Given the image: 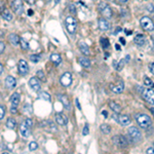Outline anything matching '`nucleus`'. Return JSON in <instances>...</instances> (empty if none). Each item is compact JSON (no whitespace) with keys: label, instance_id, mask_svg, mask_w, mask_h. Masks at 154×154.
Returning <instances> with one entry per match:
<instances>
[{"label":"nucleus","instance_id":"30","mask_svg":"<svg viewBox=\"0 0 154 154\" xmlns=\"http://www.w3.org/2000/svg\"><path fill=\"white\" fill-rule=\"evenodd\" d=\"M39 98L45 100V101H49V100H51V96H49V94L48 93H46V92H40L39 93Z\"/></svg>","mask_w":154,"mask_h":154},{"label":"nucleus","instance_id":"5","mask_svg":"<svg viewBox=\"0 0 154 154\" xmlns=\"http://www.w3.org/2000/svg\"><path fill=\"white\" fill-rule=\"evenodd\" d=\"M141 93H142L143 99H144L147 103L154 105V90L152 88H148V87L143 88V90H141Z\"/></svg>","mask_w":154,"mask_h":154},{"label":"nucleus","instance_id":"51","mask_svg":"<svg viewBox=\"0 0 154 154\" xmlns=\"http://www.w3.org/2000/svg\"><path fill=\"white\" fill-rule=\"evenodd\" d=\"M2 70H3V68H2V65L0 64V74L2 73Z\"/></svg>","mask_w":154,"mask_h":154},{"label":"nucleus","instance_id":"48","mask_svg":"<svg viewBox=\"0 0 154 154\" xmlns=\"http://www.w3.org/2000/svg\"><path fill=\"white\" fill-rule=\"evenodd\" d=\"M25 1H27L28 3H30V4H33L34 2H35V0H25Z\"/></svg>","mask_w":154,"mask_h":154},{"label":"nucleus","instance_id":"33","mask_svg":"<svg viewBox=\"0 0 154 154\" xmlns=\"http://www.w3.org/2000/svg\"><path fill=\"white\" fill-rule=\"evenodd\" d=\"M101 44L103 45L104 48H107L109 46V40H108L106 37H102L101 38Z\"/></svg>","mask_w":154,"mask_h":154},{"label":"nucleus","instance_id":"53","mask_svg":"<svg viewBox=\"0 0 154 154\" xmlns=\"http://www.w3.org/2000/svg\"><path fill=\"white\" fill-rule=\"evenodd\" d=\"M150 111L152 112V114L154 115V108H151V109H150Z\"/></svg>","mask_w":154,"mask_h":154},{"label":"nucleus","instance_id":"17","mask_svg":"<svg viewBox=\"0 0 154 154\" xmlns=\"http://www.w3.org/2000/svg\"><path fill=\"white\" fill-rule=\"evenodd\" d=\"M115 142L121 148H127V141L125 139V137L123 136H116L115 137Z\"/></svg>","mask_w":154,"mask_h":154},{"label":"nucleus","instance_id":"18","mask_svg":"<svg viewBox=\"0 0 154 154\" xmlns=\"http://www.w3.org/2000/svg\"><path fill=\"white\" fill-rule=\"evenodd\" d=\"M134 41L138 46H144L146 44V38L143 34H138L135 38H134Z\"/></svg>","mask_w":154,"mask_h":154},{"label":"nucleus","instance_id":"26","mask_svg":"<svg viewBox=\"0 0 154 154\" xmlns=\"http://www.w3.org/2000/svg\"><path fill=\"white\" fill-rule=\"evenodd\" d=\"M1 16L2 18L4 20H6V21H12V14H10V12L8 9H3L1 12Z\"/></svg>","mask_w":154,"mask_h":154},{"label":"nucleus","instance_id":"55","mask_svg":"<svg viewBox=\"0 0 154 154\" xmlns=\"http://www.w3.org/2000/svg\"><path fill=\"white\" fill-rule=\"evenodd\" d=\"M119 1H121V2H127V0H119Z\"/></svg>","mask_w":154,"mask_h":154},{"label":"nucleus","instance_id":"45","mask_svg":"<svg viewBox=\"0 0 154 154\" xmlns=\"http://www.w3.org/2000/svg\"><path fill=\"white\" fill-rule=\"evenodd\" d=\"M147 9L149 10V12H154V5H152V4H149L148 6H147Z\"/></svg>","mask_w":154,"mask_h":154},{"label":"nucleus","instance_id":"7","mask_svg":"<svg viewBox=\"0 0 154 154\" xmlns=\"http://www.w3.org/2000/svg\"><path fill=\"white\" fill-rule=\"evenodd\" d=\"M60 82L63 86H65V87L70 86L71 83H72V74H71L70 72H65L64 74L61 76Z\"/></svg>","mask_w":154,"mask_h":154},{"label":"nucleus","instance_id":"12","mask_svg":"<svg viewBox=\"0 0 154 154\" xmlns=\"http://www.w3.org/2000/svg\"><path fill=\"white\" fill-rule=\"evenodd\" d=\"M29 85H30V87H31L33 90H35V92H39V90L41 88L40 81H39V79L37 77H32L31 79L29 80Z\"/></svg>","mask_w":154,"mask_h":154},{"label":"nucleus","instance_id":"4","mask_svg":"<svg viewBox=\"0 0 154 154\" xmlns=\"http://www.w3.org/2000/svg\"><path fill=\"white\" fill-rule=\"evenodd\" d=\"M140 24H141V27L144 30H146V31L151 32L154 30V23L149 17H143V18L140 20Z\"/></svg>","mask_w":154,"mask_h":154},{"label":"nucleus","instance_id":"52","mask_svg":"<svg viewBox=\"0 0 154 154\" xmlns=\"http://www.w3.org/2000/svg\"><path fill=\"white\" fill-rule=\"evenodd\" d=\"M120 42H122V43H123V44H124V43H125L124 39H123V38H120Z\"/></svg>","mask_w":154,"mask_h":154},{"label":"nucleus","instance_id":"8","mask_svg":"<svg viewBox=\"0 0 154 154\" xmlns=\"http://www.w3.org/2000/svg\"><path fill=\"white\" fill-rule=\"evenodd\" d=\"M112 117H114V118L116 119L117 122H118L119 124L122 125V127H127V125L131 124V122H132L131 117L129 115H124V114H120V115H118V116L114 115Z\"/></svg>","mask_w":154,"mask_h":154},{"label":"nucleus","instance_id":"36","mask_svg":"<svg viewBox=\"0 0 154 154\" xmlns=\"http://www.w3.org/2000/svg\"><path fill=\"white\" fill-rule=\"evenodd\" d=\"M38 148V144L36 142H31L29 144V149L31 151H34V150H36V149Z\"/></svg>","mask_w":154,"mask_h":154},{"label":"nucleus","instance_id":"9","mask_svg":"<svg viewBox=\"0 0 154 154\" xmlns=\"http://www.w3.org/2000/svg\"><path fill=\"white\" fill-rule=\"evenodd\" d=\"M18 69H19V73L22 75V76L27 75V73L29 72V66H28V63L26 62L25 60H21L19 62Z\"/></svg>","mask_w":154,"mask_h":154},{"label":"nucleus","instance_id":"46","mask_svg":"<svg viewBox=\"0 0 154 154\" xmlns=\"http://www.w3.org/2000/svg\"><path fill=\"white\" fill-rule=\"evenodd\" d=\"M149 68H150L151 73H152V74L154 75V62H153V63H151L150 66H149Z\"/></svg>","mask_w":154,"mask_h":154},{"label":"nucleus","instance_id":"40","mask_svg":"<svg viewBox=\"0 0 154 154\" xmlns=\"http://www.w3.org/2000/svg\"><path fill=\"white\" fill-rule=\"evenodd\" d=\"M25 122H26V124H27L29 127H32V125H33V121H32L31 118H27Z\"/></svg>","mask_w":154,"mask_h":154},{"label":"nucleus","instance_id":"23","mask_svg":"<svg viewBox=\"0 0 154 154\" xmlns=\"http://www.w3.org/2000/svg\"><path fill=\"white\" fill-rule=\"evenodd\" d=\"M78 62H79V64L81 65L82 67H84V68H88V67L90 66V61L85 57L79 58L78 59Z\"/></svg>","mask_w":154,"mask_h":154},{"label":"nucleus","instance_id":"37","mask_svg":"<svg viewBox=\"0 0 154 154\" xmlns=\"http://www.w3.org/2000/svg\"><path fill=\"white\" fill-rule=\"evenodd\" d=\"M88 134H90V127H88L87 123H85V125H84V127H83V131H82V135L87 136Z\"/></svg>","mask_w":154,"mask_h":154},{"label":"nucleus","instance_id":"32","mask_svg":"<svg viewBox=\"0 0 154 154\" xmlns=\"http://www.w3.org/2000/svg\"><path fill=\"white\" fill-rule=\"evenodd\" d=\"M20 44H21L22 49H24V51L28 49V46H29V45H28V42L24 38H21V40H20Z\"/></svg>","mask_w":154,"mask_h":154},{"label":"nucleus","instance_id":"19","mask_svg":"<svg viewBox=\"0 0 154 154\" xmlns=\"http://www.w3.org/2000/svg\"><path fill=\"white\" fill-rule=\"evenodd\" d=\"M8 40H9V42L12 43V45H14V46H18V45L20 44V40H21V38H20L17 34L12 33V34H9V36H8Z\"/></svg>","mask_w":154,"mask_h":154},{"label":"nucleus","instance_id":"15","mask_svg":"<svg viewBox=\"0 0 154 154\" xmlns=\"http://www.w3.org/2000/svg\"><path fill=\"white\" fill-rule=\"evenodd\" d=\"M55 119H56V122L59 123L60 125H66L67 123H68V118H67V116L62 113L56 114Z\"/></svg>","mask_w":154,"mask_h":154},{"label":"nucleus","instance_id":"2","mask_svg":"<svg viewBox=\"0 0 154 154\" xmlns=\"http://www.w3.org/2000/svg\"><path fill=\"white\" fill-rule=\"evenodd\" d=\"M65 26H66V29L68 31V33L70 34H74L75 31H76L77 28V22L73 17H68L65 21Z\"/></svg>","mask_w":154,"mask_h":154},{"label":"nucleus","instance_id":"14","mask_svg":"<svg viewBox=\"0 0 154 154\" xmlns=\"http://www.w3.org/2000/svg\"><path fill=\"white\" fill-rule=\"evenodd\" d=\"M98 26H99V29L101 30V31H108L110 28L109 23H108L107 20L105 18L99 19V21H98Z\"/></svg>","mask_w":154,"mask_h":154},{"label":"nucleus","instance_id":"25","mask_svg":"<svg viewBox=\"0 0 154 154\" xmlns=\"http://www.w3.org/2000/svg\"><path fill=\"white\" fill-rule=\"evenodd\" d=\"M51 61L55 65H60V63L62 62V58H61V56L59 54H53L51 56Z\"/></svg>","mask_w":154,"mask_h":154},{"label":"nucleus","instance_id":"43","mask_svg":"<svg viewBox=\"0 0 154 154\" xmlns=\"http://www.w3.org/2000/svg\"><path fill=\"white\" fill-rule=\"evenodd\" d=\"M17 112H18V109H17V107H14V106H12V108H10V113L16 114Z\"/></svg>","mask_w":154,"mask_h":154},{"label":"nucleus","instance_id":"49","mask_svg":"<svg viewBox=\"0 0 154 154\" xmlns=\"http://www.w3.org/2000/svg\"><path fill=\"white\" fill-rule=\"evenodd\" d=\"M28 14H29V16H33V10H32V9L28 10Z\"/></svg>","mask_w":154,"mask_h":154},{"label":"nucleus","instance_id":"57","mask_svg":"<svg viewBox=\"0 0 154 154\" xmlns=\"http://www.w3.org/2000/svg\"><path fill=\"white\" fill-rule=\"evenodd\" d=\"M153 145H154V144H153ZM153 147H154V146H153Z\"/></svg>","mask_w":154,"mask_h":154},{"label":"nucleus","instance_id":"35","mask_svg":"<svg viewBox=\"0 0 154 154\" xmlns=\"http://www.w3.org/2000/svg\"><path fill=\"white\" fill-rule=\"evenodd\" d=\"M36 76H37V77H38L40 80H42V81H45V76H44V73H43L41 70L37 71V73H36Z\"/></svg>","mask_w":154,"mask_h":154},{"label":"nucleus","instance_id":"1","mask_svg":"<svg viewBox=\"0 0 154 154\" xmlns=\"http://www.w3.org/2000/svg\"><path fill=\"white\" fill-rule=\"evenodd\" d=\"M136 118V121L138 123V125L142 129H148L149 127L151 125L152 123V120H151V117L147 114H143V113H139V114H136L135 116Z\"/></svg>","mask_w":154,"mask_h":154},{"label":"nucleus","instance_id":"54","mask_svg":"<svg viewBox=\"0 0 154 154\" xmlns=\"http://www.w3.org/2000/svg\"><path fill=\"white\" fill-rule=\"evenodd\" d=\"M60 1H61V0H55V3H59Z\"/></svg>","mask_w":154,"mask_h":154},{"label":"nucleus","instance_id":"50","mask_svg":"<svg viewBox=\"0 0 154 154\" xmlns=\"http://www.w3.org/2000/svg\"><path fill=\"white\" fill-rule=\"evenodd\" d=\"M103 115L105 116V117H107V115H108V114H107V111H103Z\"/></svg>","mask_w":154,"mask_h":154},{"label":"nucleus","instance_id":"13","mask_svg":"<svg viewBox=\"0 0 154 154\" xmlns=\"http://www.w3.org/2000/svg\"><path fill=\"white\" fill-rule=\"evenodd\" d=\"M16 84H17V80L14 76H12V75L6 76V78H5V86L8 88V90H12V88H14Z\"/></svg>","mask_w":154,"mask_h":154},{"label":"nucleus","instance_id":"21","mask_svg":"<svg viewBox=\"0 0 154 154\" xmlns=\"http://www.w3.org/2000/svg\"><path fill=\"white\" fill-rule=\"evenodd\" d=\"M79 48H80V51L82 53V55L84 56H88L90 55V47L86 43L84 42H80L79 43Z\"/></svg>","mask_w":154,"mask_h":154},{"label":"nucleus","instance_id":"10","mask_svg":"<svg viewBox=\"0 0 154 154\" xmlns=\"http://www.w3.org/2000/svg\"><path fill=\"white\" fill-rule=\"evenodd\" d=\"M110 90L115 94H121L124 90V83L123 81H118L116 84H110Z\"/></svg>","mask_w":154,"mask_h":154},{"label":"nucleus","instance_id":"29","mask_svg":"<svg viewBox=\"0 0 154 154\" xmlns=\"http://www.w3.org/2000/svg\"><path fill=\"white\" fill-rule=\"evenodd\" d=\"M101 132L103 134H105V135H108V134H110V132H111V127H110V125L104 123V124L101 125Z\"/></svg>","mask_w":154,"mask_h":154},{"label":"nucleus","instance_id":"39","mask_svg":"<svg viewBox=\"0 0 154 154\" xmlns=\"http://www.w3.org/2000/svg\"><path fill=\"white\" fill-rule=\"evenodd\" d=\"M4 114H5V109L3 106H0V120L4 117Z\"/></svg>","mask_w":154,"mask_h":154},{"label":"nucleus","instance_id":"6","mask_svg":"<svg viewBox=\"0 0 154 154\" xmlns=\"http://www.w3.org/2000/svg\"><path fill=\"white\" fill-rule=\"evenodd\" d=\"M99 10L101 12V14H103L105 18L107 19H110L112 17V9L107 3L105 2H101L99 4Z\"/></svg>","mask_w":154,"mask_h":154},{"label":"nucleus","instance_id":"56","mask_svg":"<svg viewBox=\"0 0 154 154\" xmlns=\"http://www.w3.org/2000/svg\"><path fill=\"white\" fill-rule=\"evenodd\" d=\"M153 51H154V44H153Z\"/></svg>","mask_w":154,"mask_h":154},{"label":"nucleus","instance_id":"28","mask_svg":"<svg viewBox=\"0 0 154 154\" xmlns=\"http://www.w3.org/2000/svg\"><path fill=\"white\" fill-rule=\"evenodd\" d=\"M144 84H145V86L148 88L154 87V82L149 77H144Z\"/></svg>","mask_w":154,"mask_h":154},{"label":"nucleus","instance_id":"47","mask_svg":"<svg viewBox=\"0 0 154 154\" xmlns=\"http://www.w3.org/2000/svg\"><path fill=\"white\" fill-rule=\"evenodd\" d=\"M75 102H76V106H77V108L79 110H81V106H80V104H79V101H78V99L75 100Z\"/></svg>","mask_w":154,"mask_h":154},{"label":"nucleus","instance_id":"41","mask_svg":"<svg viewBox=\"0 0 154 154\" xmlns=\"http://www.w3.org/2000/svg\"><path fill=\"white\" fill-rule=\"evenodd\" d=\"M69 9H70V12H72V14H76V9H75V5H74V4H71L70 7H69Z\"/></svg>","mask_w":154,"mask_h":154},{"label":"nucleus","instance_id":"16","mask_svg":"<svg viewBox=\"0 0 154 154\" xmlns=\"http://www.w3.org/2000/svg\"><path fill=\"white\" fill-rule=\"evenodd\" d=\"M20 133H21V135L23 136L24 138H28V137H30V135H31L30 127L26 124V122L21 124V127H20Z\"/></svg>","mask_w":154,"mask_h":154},{"label":"nucleus","instance_id":"42","mask_svg":"<svg viewBox=\"0 0 154 154\" xmlns=\"http://www.w3.org/2000/svg\"><path fill=\"white\" fill-rule=\"evenodd\" d=\"M4 48H5V45H4V43L2 41H0V54L3 53Z\"/></svg>","mask_w":154,"mask_h":154},{"label":"nucleus","instance_id":"34","mask_svg":"<svg viewBox=\"0 0 154 154\" xmlns=\"http://www.w3.org/2000/svg\"><path fill=\"white\" fill-rule=\"evenodd\" d=\"M30 60H31L32 63H38L40 61V56L39 55H31L30 56Z\"/></svg>","mask_w":154,"mask_h":154},{"label":"nucleus","instance_id":"22","mask_svg":"<svg viewBox=\"0 0 154 154\" xmlns=\"http://www.w3.org/2000/svg\"><path fill=\"white\" fill-rule=\"evenodd\" d=\"M10 103H12V106H14V107H18V105L20 103V95L18 93H14V94L12 95Z\"/></svg>","mask_w":154,"mask_h":154},{"label":"nucleus","instance_id":"3","mask_svg":"<svg viewBox=\"0 0 154 154\" xmlns=\"http://www.w3.org/2000/svg\"><path fill=\"white\" fill-rule=\"evenodd\" d=\"M127 134H129V138L133 140V142L138 143V142H140V141L142 140V134H141L140 129H137L136 127H129V131H127Z\"/></svg>","mask_w":154,"mask_h":154},{"label":"nucleus","instance_id":"11","mask_svg":"<svg viewBox=\"0 0 154 154\" xmlns=\"http://www.w3.org/2000/svg\"><path fill=\"white\" fill-rule=\"evenodd\" d=\"M12 9L16 14H22L24 10V6H23V2L22 0H14L12 2Z\"/></svg>","mask_w":154,"mask_h":154},{"label":"nucleus","instance_id":"20","mask_svg":"<svg viewBox=\"0 0 154 154\" xmlns=\"http://www.w3.org/2000/svg\"><path fill=\"white\" fill-rule=\"evenodd\" d=\"M59 100L61 101V103L64 105V107L66 109H70V102H69L67 96H64V95H59Z\"/></svg>","mask_w":154,"mask_h":154},{"label":"nucleus","instance_id":"44","mask_svg":"<svg viewBox=\"0 0 154 154\" xmlns=\"http://www.w3.org/2000/svg\"><path fill=\"white\" fill-rule=\"evenodd\" d=\"M146 153L148 154H154V147H152V148H148L146 150Z\"/></svg>","mask_w":154,"mask_h":154},{"label":"nucleus","instance_id":"31","mask_svg":"<svg viewBox=\"0 0 154 154\" xmlns=\"http://www.w3.org/2000/svg\"><path fill=\"white\" fill-rule=\"evenodd\" d=\"M24 111L27 114H32L33 113V108H32V106L30 105V104H26V105L24 106Z\"/></svg>","mask_w":154,"mask_h":154},{"label":"nucleus","instance_id":"24","mask_svg":"<svg viewBox=\"0 0 154 154\" xmlns=\"http://www.w3.org/2000/svg\"><path fill=\"white\" fill-rule=\"evenodd\" d=\"M109 107H110V109H111L113 112H115L116 114H118L119 112L121 111V107L118 105V104H116L115 102H110V103H109Z\"/></svg>","mask_w":154,"mask_h":154},{"label":"nucleus","instance_id":"27","mask_svg":"<svg viewBox=\"0 0 154 154\" xmlns=\"http://www.w3.org/2000/svg\"><path fill=\"white\" fill-rule=\"evenodd\" d=\"M17 125V122L14 118H8L7 121H6V127L7 129H14Z\"/></svg>","mask_w":154,"mask_h":154},{"label":"nucleus","instance_id":"38","mask_svg":"<svg viewBox=\"0 0 154 154\" xmlns=\"http://www.w3.org/2000/svg\"><path fill=\"white\" fill-rule=\"evenodd\" d=\"M125 62H127V60H121L120 62H119L118 66H117V70H120V69L123 68V66H124Z\"/></svg>","mask_w":154,"mask_h":154}]
</instances>
